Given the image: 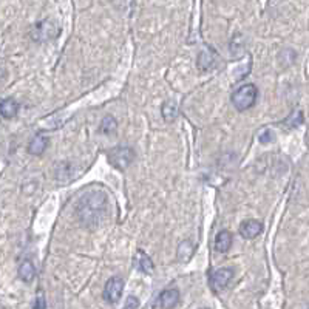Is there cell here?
Instances as JSON below:
<instances>
[{"mask_svg": "<svg viewBox=\"0 0 309 309\" xmlns=\"http://www.w3.org/2000/svg\"><path fill=\"white\" fill-rule=\"evenodd\" d=\"M19 111V102L14 99H5L0 102V118L12 119Z\"/></svg>", "mask_w": 309, "mask_h": 309, "instance_id": "obj_9", "label": "cell"}, {"mask_svg": "<svg viewBox=\"0 0 309 309\" xmlns=\"http://www.w3.org/2000/svg\"><path fill=\"white\" fill-rule=\"evenodd\" d=\"M261 232H263V224L258 220H246L240 226V235L246 240H252L255 237H258Z\"/></svg>", "mask_w": 309, "mask_h": 309, "instance_id": "obj_6", "label": "cell"}, {"mask_svg": "<svg viewBox=\"0 0 309 309\" xmlns=\"http://www.w3.org/2000/svg\"><path fill=\"white\" fill-rule=\"evenodd\" d=\"M258 98V88L254 84H246L240 87L237 92L232 95V104L238 111H246L255 105V101Z\"/></svg>", "mask_w": 309, "mask_h": 309, "instance_id": "obj_2", "label": "cell"}, {"mask_svg": "<svg viewBox=\"0 0 309 309\" xmlns=\"http://www.w3.org/2000/svg\"><path fill=\"white\" fill-rule=\"evenodd\" d=\"M34 308H45V302L42 297H37L36 303H34Z\"/></svg>", "mask_w": 309, "mask_h": 309, "instance_id": "obj_18", "label": "cell"}, {"mask_svg": "<svg viewBox=\"0 0 309 309\" xmlns=\"http://www.w3.org/2000/svg\"><path fill=\"white\" fill-rule=\"evenodd\" d=\"M116 128H118V122H116V119L111 118V116H107V118L102 121V124H101V132L105 133V135L114 133Z\"/></svg>", "mask_w": 309, "mask_h": 309, "instance_id": "obj_14", "label": "cell"}, {"mask_svg": "<svg viewBox=\"0 0 309 309\" xmlns=\"http://www.w3.org/2000/svg\"><path fill=\"white\" fill-rule=\"evenodd\" d=\"M162 116L165 118V121H172L176 118V105L173 102H167V104L162 107Z\"/></svg>", "mask_w": 309, "mask_h": 309, "instance_id": "obj_15", "label": "cell"}, {"mask_svg": "<svg viewBox=\"0 0 309 309\" xmlns=\"http://www.w3.org/2000/svg\"><path fill=\"white\" fill-rule=\"evenodd\" d=\"M179 302V291L178 289H165L159 294L156 303L153 308H175Z\"/></svg>", "mask_w": 309, "mask_h": 309, "instance_id": "obj_7", "label": "cell"}, {"mask_svg": "<svg viewBox=\"0 0 309 309\" xmlns=\"http://www.w3.org/2000/svg\"><path fill=\"white\" fill-rule=\"evenodd\" d=\"M193 254V246L190 241H183L178 249V258L181 261H187Z\"/></svg>", "mask_w": 309, "mask_h": 309, "instance_id": "obj_13", "label": "cell"}, {"mask_svg": "<svg viewBox=\"0 0 309 309\" xmlns=\"http://www.w3.org/2000/svg\"><path fill=\"white\" fill-rule=\"evenodd\" d=\"M232 241H234V238H232V234L229 230L218 232V235L215 238V251L220 254L227 252L232 248Z\"/></svg>", "mask_w": 309, "mask_h": 309, "instance_id": "obj_8", "label": "cell"}, {"mask_svg": "<svg viewBox=\"0 0 309 309\" xmlns=\"http://www.w3.org/2000/svg\"><path fill=\"white\" fill-rule=\"evenodd\" d=\"M122 291H124V280L121 277H113L105 283L102 297H104L107 303H111V305L118 303L122 295Z\"/></svg>", "mask_w": 309, "mask_h": 309, "instance_id": "obj_4", "label": "cell"}, {"mask_svg": "<svg viewBox=\"0 0 309 309\" xmlns=\"http://www.w3.org/2000/svg\"><path fill=\"white\" fill-rule=\"evenodd\" d=\"M50 144V139L44 135H37L31 139V143L28 144V152L31 154H42Z\"/></svg>", "mask_w": 309, "mask_h": 309, "instance_id": "obj_10", "label": "cell"}, {"mask_svg": "<svg viewBox=\"0 0 309 309\" xmlns=\"http://www.w3.org/2000/svg\"><path fill=\"white\" fill-rule=\"evenodd\" d=\"M274 138H275V135L270 132V130H266L261 136H260V143L261 144H267V143H270V141H274Z\"/></svg>", "mask_w": 309, "mask_h": 309, "instance_id": "obj_16", "label": "cell"}, {"mask_svg": "<svg viewBox=\"0 0 309 309\" xmlns=\"http://www.w3.org/2000/svg\"><path fill=\"white\" fill-rule=\"evenodd\" d=\"M138 306H139V300L136 297H133V295H130V297H128L127 302H125V308L132 309V308H138Z\"/></svg>", "mask_w": 309, "mask_h": 309, "instance_id": "obj_17", "label": "cell"}, {"mask_svg": "<svg viewBox=\"0 0 309 309\" xmlns=\"http://www.w3.org/2000/svg\"><path fill=\"white\" fill-rule=\"evenodd\" d=\"M105 209H107L105 195L99 190H95L82 197L79 207H77V215H79V220L87 227H93L99 224V221L105 213Z\"/></svg>", "mask_w": 309, "mask_h": 309, "instance_id": "obj_1", "label": "cell"}, {"mask_svg": "<svg viewBox=\"0 0 309 309\" xmlns=\"http://www.w3.org/2000/svg\"><path fill=\"white\" fill-rule=\"evenodd\" d=\"M136 156V153L132 147H125V146H118L108 152V161L113 167L119 170L127 169L128 165L133 162Z\"/></svg>", "mask_w": 309, "mask_h": 309, "instance_id": "obj_3", "label": "cell"}, {"mask_svg": "<svg viewBox=\"0 0 309 309\" xmlns=\"http://www.w3.org/2000/svg\"><path fill=\"white\" fill-rule=\"evenodd\" d=\"M138 269L141 270V272L147 274V275L153 274L154 266L150 260V257L144 251H138Z\"/></svg>", "mask_w": 309, "mask_h": 309, "instance_id": "obj_12", "label": "cell"}, {"mask_svg": "<svg viewBox=\"0 0 309 309\" xmlns=\"http://www.w3.org/2000/svg\"><path fill=\"white\" fill-rule=\"evenodd\" d=\"M19 277L25 283H31L36 277V267L31 261H23L19 267Z\"/></svg>", "mask_w": 309, "mask_h": 309, "instance_id": "obj_11", "label": "cell"}, {"mask_svg": "<svg viewBox=\"0 0 309 309\" xmlns=\"http://www.w3.org/2000/svg\"><path fill=\"white\" fill-rule=\"evenodd\" d=\"M232 278H234V269L230 267L216 269L210 275V289L213 292H221L229 285Z\"/></svg>", "mask_w": 309, "mask_h": 309, "instance_id": "obj_5", "label": "cell"}]
</instances>
